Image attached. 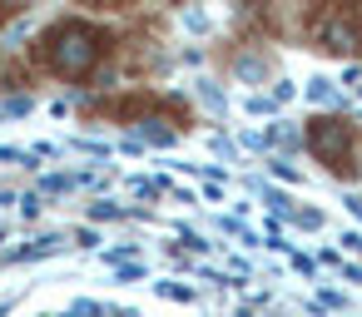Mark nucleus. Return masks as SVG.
Wrapping results in <instances>:
<instances>
[{
	"mask_svg": "<svg viewBox=\"0 0 362 317\" xmlns=\"http://www.w3.org/2000/svg\"><path fill=\"white\" fill-rule=\"evenodd\" d=\"M322 45H327V50H337V55L357 50V25H352L347 16H332V20H322Z\"/></svg>",
	"mask_w": 362,
	"mask_h": 317,
	"instance_id": "7ed1b4c3",
	"label": "nucleus"
},
{
	"mask_svg": "<svg viewBox=\"0 0 362 317\" xmlns=\"http://www.w3.org/2000/svg\"><path fill=\"white\" fill-rule=\"evenodd\" d=\"M105 55V30L100 25H85V20H65L45 35V60L60 70V75H90Z\"/></svg>",
	"mask_w": 362,
	"mask_h": 317,
	"instance_id": "f257e3e1",
	"label": "nucleus"
},
{
	"mask_svg": "<svg viewBox=\"0 0 362 317\" xmlns=\"http://www.w3.org/2000/svg\"><path fill=\"white\" fill-rule=\"evenodd\" d=\"M308 149H313L332 174H347V169H352V124H347V119H332V114L313 119V124H308Z\"/></svg>",
	"mask_w": 362,
	"mask_h": 317,
	"instance_id": "f03ea898",
	"label": "nucleus"
}]
</instances>
